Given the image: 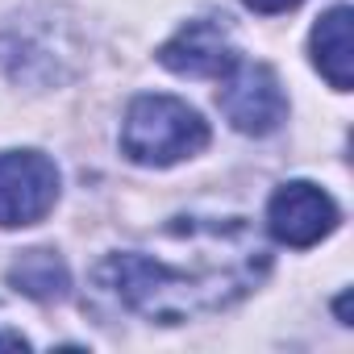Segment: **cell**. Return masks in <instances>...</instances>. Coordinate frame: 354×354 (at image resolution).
Returning a JSON list of instances; mask_svg holds the SVG:
<instances>
[{
  "label": "cell",
  "mask_w": 354,
  "mask_h": 354,
  "mask_svg": "<svg viewBox=\"0 0 354 354\" xmlns=\"http://www.w3.org/2000/svg\"><path fill=\"white\" fill-rule=\"evenodd\" d=\"M267 250L242 221H171L150 250H121L96 263L92 283L125 313L180 325L238 304L263 275Z\"/></svg>",
  "instance_id": "1"
},
{
  "label": "cell",
  "mask_w": 354,
  "mask_h": 354,
  "mask_svg": "<svg viewBox=\"0 0 354 354\" xmlns=\"http://www.w3.org/2000/svg\"><path fill=\"white\" fill-rule=\"evenodd\" d=\"M209 146L205 117L175 96H138L121 125V150L142 167H171Z\"/></svg>",
  "instance_id": "2"
},
{
  "label": "cell",
  "mask_w": 354,
  "mask_h": 354,
  "mask_svg": "<svg viewBox=\"0 0 354 354\" xmlns=\"http://www.w3.org/2000/svg\"><path fill=\"white\" fill-rule=\"evenodd\" d=\"M59 201V167L38 150L0 154V225H34Z\"/></svg>",
  "instance_id": "3"
},
{
  "label": "cell",
  "mask_w": 354,
  "mask_h": 354,
  "mask_svg": "<svg viewBox=\"0 0 354 354\" xmlns=\"http://www.w3.org/2000/svg\"><path fill=\"white\" fill-rule=\"evenodd\" d=\"M221 113L230 117L234 129L242 133H271L279 129V121L288 117V100H283V88H279V75L267 67V63H234V71L225 75V88L217 96Z\"/></svg>",
  "instance_id": "4"
},
{
  "label": "cell",
  "mask_w": 354,
  "mask_h": 354,
  "mask_svg": "<svg viewBox=\"0 0 354 354\" xmlns=\"http://www.w3.org/2000/svg\"><path fill=\"white\" fill-rule=\"evenodd\" d=\"M267 230L283 246H296V250L317 246L321 238H329L337 230V205L317 184L292 180V184H283L271 196V205H267Z\"/></svg>",
  "instance_id": "5"
},
{
  "label": "cell",
  "mask_w": 354,
  "mask_h": 354,
  "mask_svg": "<svg viewBox=\"0 0 354 354\" xmlns=\"http://www.w3.org/2000/svg\"><path fill=\"white\" fill-rule=\"evenodd\" d=\"M158 63L188 80H225L238 63V50L217 21H188L171 42L158 46Z\"/></svg>",
  "instance_id": "6"
},
{
  "label": "cell",
  "mask_w": 354,
  "mask_h": 354,
  "mask_svg": "<svg viewBox=\"0 0 354 354\" xmlns=\"http://www.w3.org/2000/svg\"><path fill=\"white\" fill-rule=\"evenodd\" d=\"M313 63L337 92H350L354 46H350V9L346 5L317 17V26H313Z\"/></svg>",
  "instance_id": "7"
},
{
  "label": "cell",
  "mask_w": 354,
  "mask_h": 354,
  "mask_svg": "<svg viewBox=\"0 0 354 354\" xmlns=\"http://www.w3.org/2000/svg\"><path fill=\"white\" fill-rule=\"evenodd\" d=\"M9 283H13L17 292L34 296V300H63L67 288H71L63 259L50 254V250H26V254L13 263V271H9Z\"/></svg>",
  "instance_id": "8"
},
{
  "label": "cell",
  "mask_w": 354,
  "mask_h": 354,
  "mask_svg": "<svg viewBox=\"0 0 354 354\" xmlns=\"http://www.w3.org/2000/svg\"><path fill=\"white\" fill-rule=\"evenodd\" d=\"M296 5L300 0H246V9H254V13H288Z\"/></svg>",
  "instance_id": "9"
},
{
  "label": "cell",
  "mask_w": 354,
  "mask_h": 354,
  "mask_svg": "<svg viewBox=\"0 0 354 354\" xmlns=\"http://www.w3.org/2000/svg\"><path fill=\"white\" fill-rule=\"evenodd\" d=\"M0 346H9V350H26L30 342H26L21 333H9V329H0Z\"/></svg>",
  "instance_id": "10"
}]
</instances>
